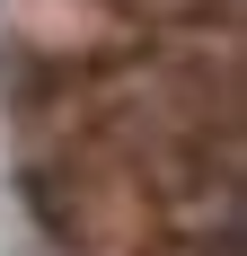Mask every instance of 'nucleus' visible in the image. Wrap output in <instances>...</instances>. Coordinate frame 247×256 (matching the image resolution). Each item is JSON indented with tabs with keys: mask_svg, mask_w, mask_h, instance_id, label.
I'll list each match as a JSON object with an SVG mask.
<instances>
[{
	"mask_svg": "<svg viewBox=\"0 0 247 256\" xmlns=\"http://www.w3.org/2000/svg\"><path fill=\"white\" fill-rule=\"evenodd\" d=\"M124 18H159V26H176V18H203L212 0H115Z\"/></svg>",
	"mask_w": 247,
	"mask_h": 256,
	"instance_id": "obj_1",
	"label": "nucleus"
}]
</instances>
